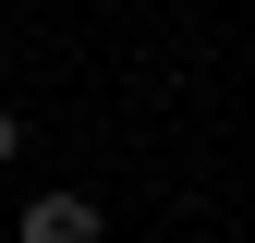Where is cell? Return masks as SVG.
<instances>
[{"label": "cell", "instance_id": "obj_1", "mask_svg": "<svg viewBox=\"0 0 255 243\" xmlns=\"http://www.w3.org/2000/svg\"><path fill=\"white\" fill-rule=\"evenodd\" d=\"M24 243H98V207L85 195H37L24 207Z\"/></svg>", "mask_w": 255, "mask_h": 243}, {"label": "cell", "instance_id": "obj_2", "mask_svg": "<svg viewBox=\"0 0 255 243\" xmlns=\"http://www.w3.org/2000/svg\"><path fill=\"white\" fill-rule=\"evenodd\" d=\"M12 146H24V122H12V110H0V170H12Z\"/></svg>", "mask_w": 255, "mask_h": 243}]
</instances>
